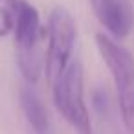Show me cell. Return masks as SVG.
<instances>
[{"label": "cell", "instance_id": "cell-7", "mask_svg": "<svg viewBox=\"0 0 134 134\" xmlns=\"http://www.w3.org/2000/svg\"><path fill=\"white\" fill-rule=\"evenodd\" d=\"M19 0H0V39L13 35Z\"/></svg>", "mask_w": 134, "mask_h": 134}, {"label": "cell", "instance_id": "cell-3", "mask_svg": "<svg viewBox=\"0 0 134 134\" xmlns=\"http://www.w3.org/2000/svg\"><path fill=\"white\" fill-rule=\"evenodd\" d=\"M77 39V22L64 6H55L46 22V55H44V81L52 86L61 74L74 61V48Z\"/></svg>", "mask_w": 134, "mask_h": 134}, {"label": "cell", "instance_id": "cell-5", "mask_svg": "<svg viewBox=\"0 0 134 134\" xmlns=\"http://www.w3.org/2000/svg\"><path fill=\"white\" fill-rule=\"evenodd\" d=\"M13 41H15V50L33 48L46 41V26H42L41 22V13L28 0H19L17 4Z\"/></svg>", "mask_w": 134, "mask_h": 134}, {"label": "cell", "instance_id": "cell-1", "mask_svg": "<svg viewBox=\"0 0 134 134\" xmlns=\"http://www.w3.org/2000/svg\"><path fill=\"white\" fill-rule=\"evenodd\" d=\"M94 42L114 83L119 118L125 129L134 134V55L105 31L96 33Z\"/></svg>", "mask_w": 134, "mask_h": 134}, {"label": "cell", "instance_id": "cell-2", "mask_svg": "<svg viewBox=\"0 0 134 134\" xmlns=\"http://www.w3.org/2000/svg\"><path fill=\"white\" fill-rule=\"evenodd\" d=\"M50 88L55 110L75 130V134H94L90 110L85 101L83 64L77 59H74Z\"/></svg>", "mask_w": 134, "mask_h": 134}, {"label": "cell", "instance_id": "cell-4", "mask_svg": "<svg viewBox=\"0 0 134 134\" xmlns=\"http://www.w3.org/2000/svg\"><path fill=\"white\" fill-rule=\"evenodd\" d=\"M88 6L108 37L123 41L132 35L134 6L130 0H88Z\"/></svg>", "mask_w": 134, "mask_h": 134}, {"label": "cell", "instance_id": "cell-6", "mask_svg": "<svg viewBox=\"0 0 134 134\" xmlns=\"http://www.w3.org/2000/svg\"><path fill=\"white\" fill-rule=\"evenodd\" d=\"M19 107L20 112L28 123V127L35 134H48L50 130V114L42 101V97L37 94V90L31 85H22L19 88Z\"/></svg>", "mask_w": 134, "mask_h": 134}]
</instances>
